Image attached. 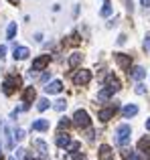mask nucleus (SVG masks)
Listing matches in <instances>:
<instances>
[{
    "mask_svg": "<svg viewBox=\"0 0 150 160\" xmlns=\"http://www.w3.org/2000/svg\"><path fill=\"white\" fill-rule=\"evenodd\" d=\"M130 134H132V130H130L128 124L118 126V130H116V142H118L120 146H126L128 142H130Z\"/></svg>",
    "mask_w": 150,
    "mask_h": 160,
    "instance_id": "f257e3e1",
    "label": "nucleus"
},
{
    "mask_svg": "<svg viewBox=\"0 0 150 160\" xmlns=\"http://www.w3.org/2000/svg\"><path fill=\"white\" fill-rule=\"evenodd\" d=\"M16 87H20V77H18V75H8V77L4 79V83H2L4 93H6V95H10L12 91L16 89Z\"/></svg>",
    "mask_w": 150,
    "mask_h": 160,
    "instance_id": "f03ea898",
    "label": "nucleus"
},
{
    "mask_svg": "<svg viewBox=\"0 0 150 160\" xmlns=\"http://www.w3.org/2000/svg\"><path fill=\"white\" fill-rule=\"evenodd\" d=\"M73 124L79 126V128H87V126H89V113H87L85 109H77V112L73 113Z\"/></svg>",
    "mask_w": 150,
    "mask_h": 160,
    "instance_id": "7ed1b4c3",
    "label": "nucleus"
},
{
    "mask_svg": "<svg viewBox=\"0 0 150 160\" xmlns=\"http://www.w3.org/2000/svg\"><path fill=\"white\" fill-rule=\"evenodd\" d=\"M89 81H91V73L87 69L75 71V75H73V83H75V85H87Z\"/></svg>",
    "mask_w": 150,
    "mask_h": 160,
    "instance_id": "20e7f679",
    "label": "nucleus"
},
{
    "mask_svg": "<svg viewBox=\"0 0 150 160\" xmlns=\"http://www.w3.org/2000/svg\"><path fill=\"white\" fill-rule=\"evenodd\" d=\"M47 65H49V55H41V57H37L35 61H32L31 71H43Z\"/></svg>",
    "mask_w": 150,
    "mask_h": 160,
    "instance_id": "39448f33",
    "label": "nucleus"
},
{
    "mask_svg": "<svg viewBox=\"0 0 150 160\" xmlns=\"http://www.w3.org/2000/svg\"><path fill=\"white\" fill-rule=\"evenodd\" d=\"M116 63H118L122 69H130L132 57H130V55H124V53H118V55H116Z\"/></svg>",
    "mask_w": 150,
    "mask_h": 160,
    "instance_id": "423d86ee",
    "label": "nucleus"
},
{
    "mask_svg": "<svg viewBox=\"0 0 150 160\" xmlns=\"http://www.w3.org/2000/svg\"><path fill=\"white\" fill-rule=\"evenodd\" d=\"M116 106H112V108H103V109H99V113H98V118L102 122H108V120H112L114 118V113H116Z\"/></svg>",
    "mask_w": 150,
    "mask_h": 160,
    "instance_id": "0eeeda50",
    "label": "nucleus"
},
{
    "mask_svg": "<svg viewBox=\"0 0 150 160\" xmlns=\"http://www.w3.org/2000/svg\"><path fill=\"white\" fill-rule=\"evenodd\" d=\"M61 91H63V83L61 81H51V83H47V87H45V93H49V95L61 93Z\"/></svg>",
    "mask_w": 150,
    "mask_h": 160,
    "instance_id": "6e6552de",
    "label": "nucleus"
},
{
    "mask_svg": "<svg viewBox=\"0 0 150 160\" xmlns=\"http://www.w3.org/2000/svg\"><path fill=\"white\" fill-rule=\"evenodd\" d=\"M99 160H114L112 148L108 144H102V146H99Z\"/></svg>",
    "mask_w": 150,
    "mask_h": 160,
    "instance_id": "1a4fd4ad",
    "label": "nucleus"
},
{
    "mask_svg": "<svg viewBox=\"0 0 150 160\" xmlns=\"http://www.w3.org/2000/svg\"><path fill=\"white\" fill-rule=\"evenodd\" d=\"M12 55H14V59H16V61H22V59H27L28 55H31V51H28L27 47H14Z\"/></svg>",
    "mask_w": 150,
    "mask_h": 160,
    "instance_id": "9d476101",
    "label": "nucleus"
},
{
    "mask_svg": "<svg viewBox=\"0 0 150 160\" xmlns=\"http://www.w3.org/2000/svg\"><path fill=\"white\" fill-rule=\"evenodd\" d=\"M32 130L35 132H45V130H49V120H37V122H32Z\"/></svg>",
    "mask_w": 150,
    "mask_h": 160,
    "instance_id": "9b49d317",
    "label": "nucleus"
},
{
    "mask_svg": "<svg viewBox=\"0 0 150 160\" xmlns=\"http://www.w3.org/2000/svg\"><path fill=\"white\" fill-rule=\"evenodd\" d=\"M122 113H124V118H132V116H136V113H138V106H134V103H128V106H124Z\"/></svg>",
    "mask_w": 150,
    "mask_h": 160,
    "instance_id": "f8f14e48",
    "label": "nucleus"
},
{
    "mask_svg": "<svg viewBox=\"0 0 150 160\" xmlns=\"http://www.w3.org/2000/svg\"><path fill=\"white\" fill-rule=\"evenodd\" d=\"M106 87H110L112 91H118V89H120L122 85H120L118 77H114V75H110V77H108V85H106Z\"/></svg>",
    "mask_w": 150,
    "mask_h": 160,
    "instance_id": "ddd939ff",
    "label": "nucleus"
},
{
    "mask_svg": "<svg viewBox=\"0 0 150 160\" xmlns=\"http://www.w3.org/2000/svg\"><path fill=\"white\" fill-rule=\"evenodd\" d=\"M69 142H71L69 134H59V138H57V146H61V148H67Z\"/></svg>",
    "mask_w": 150,
    "mask_h": 160,
    "instance_id": "4468645a",
    "label": "nucleus"
},
{
    "mask_svg": "<svg viewBox=\"0 0 150 160\" xmlns=\"http://www.w3.org/2000/svg\"><path fill=\"white\" fill-rule=\"evenodd\" d=\"M35 98H37L35 87H27V89H24V103H31Z\"/></svg>",
    "mask_w": 150,
    "mask_h": 160,
    "instance_id": "2eb2a0df",
    "label": "nucleus"
},
{
    "mask_svg": "<svg viewBox=\"0 0 150 160\" xmlns=\"http://www.w3.org/2000/svg\"><path fill=\"white\" fill-rule=\"evenodd\" d=\"M130 75H132V79H136V81H140V79H144V75H146V71H144L142 67H134Z\"/></svg>",
    "mask_w": 150,
    "mask_h": 160,
    "instance_id": "dca6fc26",
    "label": "nucleus"
},
{
    "mask_svg": "<svg viewBox=\"0 0 150 160\" xmlns=\"http://www.w3.org/2000/svg\"><path fill=\"white\" fill-rule=\"evenodd\" d=\"M81 59H83V55H79V53H73L71 57H69V67H73V69H75V67H77L79 63H81Z\"/></svg>",
    "mask_w": 150,
    "mask_h": 160,
    "instance_id": "f3484780",
    "label": "nucleus"
},
{
    "mask_svg": "<svg viewBox=\"0 0 150 160\" xmlns=\"http://www.w3.org/2000/svg\"><path fill=\"white\" fill-rule=\"evenodd\" d=\"M35 146H37V148H39V152L43 154V156H47V154H49V146L45 144L43 140H37V142H35Z\"/></svg>",
    "mask_w": 150,
    "mask_h": 160,
    "instance_id": "a211bd4d",
    "label": "nucleus"
},
{
    "mask_svg": "<svg viewBox=\"0 0 150 160\" xmlns=\"http://www.w3.org/2000/svg\"><path fill=\"white\" fill-rule=\"evenodd\" d=\"M16 22H10L8 24V28H6V39H14V35H16Z\"/></svg>",
    "mask_w": 150,
    "mask_h": 160,
    "instance_id": "6ab92c4d",
    "label": "nucleus"
},
{
    "mask_svg": "<svg viewBox=\"0 0 150 160\" xmlns=\"http://www.w3.org/2000/svg\"><path fill=\"white\" fill-rule=\"evenodd\" d=\"M138 148L142 150V152H144V150H150V136H144L142 140L138 142Z\"/></svg>",
    "mask_w": 150,
    "mask_h": 160,
    "instance_id": "aec40b11",
    "label": "nucleus"
},
{
    "mask_svg": "<svg viewBox=\"0 0 150 160\" xmlns=\"http://www.w3.org/2000/svg\"><path fill=\"white\" fill-rule=\"evenodd\" d=\"M112 93H114V91H112L110 87H106V89H102V91L98 93V98H99V99H110V95H112Z\"/></svg>",
    "mask_w": 150,
    "mask_h": 160,
    "instance_id": "412c9836",
    "label": "nucleus"
},
{
    "mask_svg": "<svg viewBox=\"0 0 150 160\" xmlns=\"http://www.w3.org/2000/svg\"><path fill=\"white\" fill-rule=\"evenodd\" d=\"M99 14H102V16H110L112 14V4L108 2V0H106V4H103V8L99 10Z\"/></svg>",
    "mask_w": 150,
    "mask_h": 160,
    "instance_id": "4be33fe9",
    "label": "nucleus"
},
{
    "mask_svg": "<svg viewBox=\"0 0 150 160\" xmlns=\"http://www.w3.org/2000/svg\"><path fill=\"white\" fill-rule=\"evenodd\" d=\"M53 108H55L57 112H63V109L67 108V102H65V99H57V102H55V106H53Z\"/></svg>",
    "mask_w": 150,
    "mask_h": 160,
    "instance_id": "5701e85b",
    "label": "nucleus"
},
{
    "mask_svg": "<svg viewBox=\"0 0 150 160\" xmlns=\"http://www.w3.org/2000/svg\"><path fill=\"white\" fill-rule=\"evenodd\" d=\"M49 108V99H39V103H37V109H39V112H45V109Z\"/></svg>",
    "mask_w": 150,
    "mask_h": 160,
    "instance_id": "b1692460",
    "label": "nucleus"
},
{
    "mask_svg": "<svg viewBox=\"0 0 150 160\" xmlns=\"http://www.w3.org/2000/svg\"><path fill=\"white\" fill-rule=\"evenodd\" d=\"M79 146H81V144H79V142H69L67 150H69V152H77V150H79Z\"/></svg>",
    "mask_w": 150,
    "mask_h": 160,
    "instance_id": "393cba45",
    "label": "nucleus"
},
{
    "mask_svg": "<svg viewBox=\"0 0 150 160\" xmlns=\"http://www.w3.org/2000/svg\"><path fill=\"white\" fill-rule=\"evenodd\" d=\"M4 132H6V146H8V148H12V132H10V130H4Z\"/></svg>",
    "mask_w": 150,
    "mask_h": 160,
    "instance_id": "a878e982",
    "label": "nucleus"
},
{
    "mask_svg": "<svg viewBox=\"0 0 150 160\" xmlns=\"http://www.w3.org/2000/svg\"><path fill=\"white\" fill-rule=\"evenodd\" d=\"M69 126H71V122H69L67 118H63V120L59 122V128H69Z\"/></svg>",
    "mask_w": 150,
    "mask_h": 160,
    "instance_id": "bb28decb",
    "label": "nucleus"
},
{
    "mask_svg": "<svg viewBox=\"0 0 150 160\" xmlns=\"http://www.w3.org/2000/svg\"><path fill=\"white\" fill-rule=\"evenodd\" d=\"M136 93H140V95H142V93H146V87H144L142 83H138V85H136Z\"/></svg>",
    "mask_w": 150,
    "mask_h": 160,
    "instance_id": "cd10ccee",
    "label": "nucleus"
},
{
    "mask_svg": "<svg viewBox=\"0 0 150 160\" xmlns=\"http://www.w3.org/2000/svg\"><path fill=\"white\" fill-rule=\"evenodd\" d=\"M132 160H146V154H132Z\"/></svg>",
    "mask_w": 150,
    "mask_h": 160,
    "instance_id": "c85d7f7f",
    "label": "nucleus"
},
{
    "mask_svg": "<svg viewBox=\"0 0 150 160\" xmlns=\"http://www.w3.org/2000/svg\"><path fill=\"white\" fill-rule=\"evenodd\" d=\"M22 138H24V130H16V140H22Z\"/></svg>",
    "mask_w": 150,
    "mask_h": 160,
    "instance_id": "c756f323",
    "label": "nucleus"
},
{
    "mask_svg": "<svg viewBox=\"0 0 150 160\" xmlns=\"http://www.w3.org/2000/svg\"><path fill=\"white\" fill-rule=\"evenodd\" d=\"M49 79H51V71H49V73H43V77H41V81H43V83H47Z\"/></svg>",
    "mask_w": 150,
    "mask_h": 160,
    "instance_id": "7c9ffc66",
    "label": "nucleus"
},
{
    "mask_svg": "<svg viewBox=\"0 0 150 160\" xmlns=\"http://www.w3.org/2000/svg\"><path fill=\"white\" fill-rule=\"evenodd\" d=\"M122 156H124V158H130V156H132V150L124 148V150H122Z\"/></svg>",
    "mask_w": 150,
    "mask_h": 160,
    "instance_id": "2f4dec72",
    "label": "nucleus"
},
{
    "mask_svg": "<svg viewBox=\"0 0 150 160\" xmlns=\"http://www.w3.org/2000/svg\"><path fill=\"white\" fill-rule=\"evenodd\" d=\"M4 55H6V47H4V45H0V59H2Z\"/></svg>",
    "mask_w": 150,
    "mask_h": 160,
    "instance_id": "473e14b6",
    "label": "nucleus"
},
{
    "mask_svg": "<svg viewBox=\"0 0 150 160\" xmlns=\"http://www.w3.org/2000/svg\"><path fill=\"white\" fill-rule=\"evenodd\" d=\"M16 156H18V158H22V156H24V150H22V148H20V150H16Z\"/></svg>",
    "mask_w": 150,
    "mask_h": 160,
    "instance_id": "72a5a7b5",
    "label": "nucleus"
},
{
    "mask_svg": "<svg viewBox=\"0 0 150 160\" xmlns=\"http://www.w3.org/2000/svg\"><path fill=\"white\" fill-rule=\"evenodd\" d=\"M140 4L142 6H150V0H140Z\"/></svg>",
    "mask_w": 150,
    "mask_h": 160,
    "instance_id": "f704fd0d",
    "label": "nucleus"
},
{
    "mask_svg": "<svg viewBox=\"0 0 150 160\" xmlns=\"http://www.w3.org/2000/svg\"><path fill=\"white\" fill-rule=\"evenodd\" d=\"M8 2H10V4H14V6H16V4H18V0H8Z\"/></svg>",
    "mask_w": 150,
    "mask_h": 160,
    "instance_id": "c9c22d12",
    "label": "nucleus"
},
{
    "mask_svg": "<svg viewBox=\"0 0 150 160\" xmlns=\"http://www.w3.org/2000/svg\"><path fill=\"white\" fill-rule=\"evenodd\" d=\"M146 128L150 130V118H148V120H146Z\"/></svg>",
    "mask_w": 150,
    "mask_h": 160,
    "instance_id": "e433bc0d",
    "label": "nucleus"
},
{
    "mask_svg": "<svg viewBox=\"0 0 150 160\" xmlns=\"http://www.w3.org/2000/svg\"><path fill=\"white\" fill-rule=\"evenodd\" d=\"M0 160H2V146H0Z\"/></svg>",
    "mask_w": 150,
    "mask_h": 160,
    "instance_id": "4c0bfd02",
    "label": "nucleus"
},
{
    "mask_svg": "<svg viewBox=\"0 0 150 160\" xmlns=\"http://www.w3.org/2000/svg\"><path fill=\"white\" fill-rule=\"evenodd\" d=\"M10 160H14V158H10Z\"/></svg>",
    "mask_w": 150,
    "mask_h": 160,
    "instance_id": "58836bf2",
    "label": "nucleus"
},
{
    "mask_svg": "<svg viewBox=\"0 0 150 160\" xmlns=\"http://www.w3.org/2000/svg\"><path fill=\"white\" fill-rule=\"evenodd\" d=\"M32 160H37V158H32Z\"/></svg>",
    "mask_w": 150,
    "mask_h": 160,
    "instance_id": "ea45409f",
    "label": "nucleus"
}]
</instances>
